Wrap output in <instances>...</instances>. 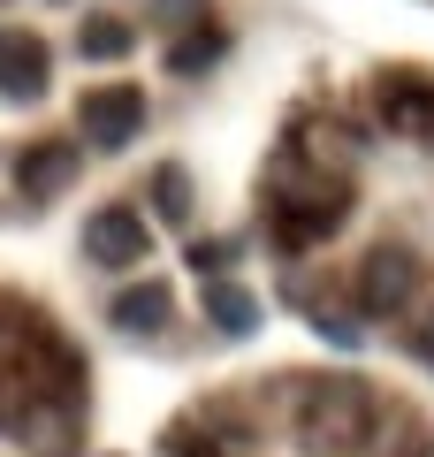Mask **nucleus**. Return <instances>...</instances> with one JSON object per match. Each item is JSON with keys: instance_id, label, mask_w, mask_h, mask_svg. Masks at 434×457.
Here are the masks:
<instances>
[{"instance_id": "7", "label": "nucleus", "mask_w": 434, "mask_h": 457, "mask_svg": "<svg viewBox=\"0 0 434 457\" xmlns=\"http://www.w3.org/2000/svg\"><path fill=\"white\" fill-rule=\"evenodd\" d=\"M168 320H176V297L161 282H138V290L114 297V328H129V336H161Z\"/></svg>"}, {"instance_id": "1", "label": "nucleus", "mask_w": 434, "mask_h": 457, "mask_svg": "<svg viewBox=\"0 0 434 457\" xmlns=\"http://www.w3.org/2000/svg\"><path fill=\"white\" fill-rule=\"evenodd\" d=\"M366 435H373V396L358 389V381H321L313 404L297 411V442H305L313 457H358Z\"/></svg>"}, {"instance_id": "8", "label": "nucleus", "mask_w": 434, "mask_h": 457, "mask_svg": "<svg viewBox=\"0 0 434 457\" xmlns=\"http://www.w3.org/2000/svg\"><path fill=\"white\" fill-rule=\"evenodd\" d=\"M388 122H404L412 137H434V84H396V99H388Z\"/></svg>"}, {"instance_id": "10", "label": "nucleus", "mask_w": 434, "mask_h": 457, "mask_svg": "<svg viewBox=\"0 0 434 457\" xmlns=\"http://www.w3.org/2000/svg\"><path fill=\"white\" fill-rule=\"evenodd\" d=\"M206 305H213V320H221V328H252V297H244L237 282H213Z\"/></svg>"}, {"instance_id": "9", "label": "nucleus", "mask_w": 434, "mask_h": 457, "mask_svg": "<svg viewBox=\"0 0 434 457\" xmlns=\"http://www.w3.org/2000/svg\"><path fill=\"white\" fill-rule=\"evenodd\" d=\"M129 38H138V31H129L122 16H92V23L77 31V46L92 54V62H122V54H129Z\"/></svg>"}, {"instance_id": "5", "label": "nucleus", "mask_w": 434, "mask_h": 457, "mask_svg": "<svg viewBox=\"0 0 434 457\" xmlns=\"http://www.w3.org/2000/svg\"><path fill=\"white\" fill-rule=\"evenodd\" d=\"M46 77H54L46 38H38V31H0V92H8V99H38Z\"/></svg>"}, {"instance_id": "2", "label": "nucleus", "mask_w": 434, "mask_h": 457, "mask_svg": "<svg viewBox=\"0 0 434 457\" xmlns=\"http://www.w3.org/2000/svg\"><path fill=\"white\" fill-rule=\"evenodd\" d=\"M419 282H427L419 252H404V245H373V252H366V267H358V305L381 312V320H396V312L419 297Z\"/></svg>"}, {"instance_id": "3", "label": "nucleus", "mask_w": 434, "mask_h": 457, "mask_svg": "<svg viewBox=\"0 0 434 457\" xmlns=\"http://www.w3.org/2000/svg\"><path fill=\"white\" fill-rule=\"evenodd\" d=\"M138 122H145V99L129 92V84H107V92H84L77 99V130H84V145H99V153L129 145Z\"/></svg>"}, {"instance_id": "4", "label": "nucleus", "mask_w": 434, "mask_h": 457, "mask_svg": "<svg viewBox=\"0 0 434 457\" xmlns=\"http://www.w3.org/2000/svg\"><path fill=\"white\" fill-rule=\"evenodd\" d=\"M84 252H92L99 267H129L145 252V213L138 206H99L92 221H84Z\"/></svg>"}, {"instance_id": "6", "label": "nucleus", "mask_w": 434, "mask_h": 457, "mask_svg": "<svg viewBox=\"0 0 434 457\" xmlns=\"http://www.w3.org/2000/svg\"><path fill=\"white\" fill-rule=\"evenodd\" d=\"M69 176H77V145H31V153H23V168H16L23 198H62Z\"/></svg>"}, {"instance_id": "11", "label": "nucleus", "mask_w": 434, "mask_h": 457, "mask_svg": "<svg viewBox=\"0 0 434 457\" xmlns=\"http://www.w3.org/2000/svg\"><path fill=\"white\" fill-rule=\"evenodd\" d=\"M419 351H427V359H434V312H427V328H419Z\"/></svg>"}]
</instances>
